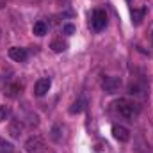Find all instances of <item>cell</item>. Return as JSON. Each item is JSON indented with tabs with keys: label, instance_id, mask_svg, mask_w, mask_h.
<instances>
[{
	"label": "cell",
	"instance_id": "obj_19",
	"mask_svg": "<svg viewBox=\"0 0 153 153\" xmlns=\"http://www.w3.org/2000/svg\"><path fill=\"white\" fill-rule=\"evenodd\" d=\"M152 38H153V34H152Z\"/></svg>",
	"mask_w": 153,
	"mask_h": 153
},
{
	"label": "cell",
	"instance_id": "obj_15",
	"mask_svg": "<svg viewBox=\"0 0 153 153\" xmlns=\"http://www.w3.org/2000/svg\"><path fill=\"white\" fill-rule=\"evenodd\" d=\"M9 116H11V107L9 105H0V123L9 119Z\"/></svg>",
	"mask_w": 153,
	"mask_h": 153
},
{
	"label": "cell",
	"instance_id": "obj_4",
	"mask_svg": "<svg viewBox=\"0 0 153 153\" xmlns=\"http://www.w3.org/2000/svg\"><path fill=\"white\" fill-rule=\"evenodd\" d=\"M102 87H103L105 93L114 94V93L119 91V87H121V78L119 76H105L103 82H102Z\"/></svg>",
	"mask_w": 153,
	"mask_h": 153
},
{
	"label": "cell",
	"instance_id": "obj_3",
	"mask_svg": "<svg viewBox=\"0 0 153 153\" xmlns=\"http://www.w3.org/2000/svg\"><path fill=\"white\" fill-rule=\"evenodd\" d=\"M45 150V141L39 135H32L25 141V152L27 153H43Z\"/></svg>",
	"mask_w": 153,
	"mask_h": 153
},
{
	"label": "cell",
	"instance_id": "obj_17",
	"mask_svg": "<svg viewBox=\"0 0 153 153\" xmlns=\"http://www.w3.org/2000/svg\"><path fill=\"white\" fill-rule=\"evenodd\" d=\"M62 34H66V36L75 34V25H71V23H64V25H62Z\"/></svg>",
	"mask_w": 153,
	"mask_h": 153
},
{
	"label": "cell",
	"instance_id": "obj_2",
	"mask_svg": "<svg viewBox=\"0 0 153 153\" xmlns=\"http://www.w3.org/2000/svg\"><path fill=\"white\" fill-rule=\"evenodd\" d=\"M105 25H107V14H105V11L103 9H94L93 16H91V27H93V30L100 32V30L105 29Z\"/></svg>",
	"mask_w": 153,
	"mask_h": 153
},
{
	"label": "cell",
	"instance_id": "obj_1",
	"mask_svg": "<svg viewBox=\"0 0 153 153\" xmlns=\"http://www.w3.org/2000/svg\"><path fill=\"white\" fill-rule=\"evenodd\" d=\"M117 111H119V114L123 116V117H126V119H135L137 116H139V112H141V107L135 103V102H130V100H119L117 103Z\"/></svg>",
	"mask_w": 153,
	"mask_h": 153
},
{
	"label": "cell",
	"instance_id": "obj_16",
	"mask_svg": "<svg viewBox=\"0 0 153 153\" xmlns=\"http://www.w3.org/2000/svg\"><path fill=\"white\" fill-rule=\"evenodd\" d=\"M0 153H14V148L11 143H5V141H0Z\"/></svg>",
	"mask_w": 153,
	"mask_h": 153
},
{
	"label": "cell",
	"instance_id": "obj_5",
	"mask_svg": "<svg viewBox=\"0 0 153 153\" xmlns=\"http://www.w3.org/2000/svg\"><path fill=\"white\" fill-rule=\"evenodd\" d=\"M112 135L119 143H128L130 141V130L126 126H123V125H114L112 126Z\"/></svg>",
	"mask_w": 153,
	"mask_h": 153
},
{
	"label": "cell",
	"instance_id": "obj_8",
	"mask_svg": "<svg viewBox=\"0 0 153 153\" xmlns=\"http://www.w3.org/2000/svg\"><path fill=\"white\" fill-rule=\"evenodd\" d=\"M22 132H23V121L22 119H13L9 123V135L14 137V139H18L22 135Z\"/></svg>",
	"mask_w": 153,
	"mask_h": 153
},
{
	"label": "cell",
	"instance_id": "obj_9",
	"mask_svg": "<svg viewBox=\"0 0 153 153\" xmlns=\"http://www.w3.org/2000/svg\"><path fill=\"white\" fill-rule=\"evenodd\" d=\"M22 87H23V85H22L20 82H11V84H7V85L4 87V94L9 96V98H16V96L20 94Z\"/></svg>",
	"mask_w": 153,
	"mask_h": 153
},
{
	"label": "cell",
	"instance_id": "obj_12",
	"mask_svg": "<svg viewBox=\"0 0 153 153\" xmlns=\"http://www.w3.org/2000/svg\"><path fill=\"white\" fill-rule=\"evenodd\" d=\"M32 32H34L36 36H45V34L48 32V25H46V22H43V20L36 22L34 27H32Z\"/></svg>",
	"mask_w": 153,
	"mask_h": 153
},
{
	"label": "cell",
	"instance_id": "obj_13",
	"mask_svg": "<svg viewBox=\"0 0 153 153\" xmlns=\"http://www.w3.org/2000/svg\"><path fill=\"white\" fill-rule=\"evenodd\" d=\"M50 48H52L55 53H61V52H64V50L68 48V43L62 41V39H53L52 45H50Z\"/></svg>",
	"mask_w": 153,
	"mask_h": 153
},
{
	"label": "cell",
	"instance_id": "obj_6",
	"mask_svg": "<svg viewBox=\"0 0 153 153\" xmlns=\"http://www.w3.org/2000/svg\"><path fill=\"white\" fill-rule=\"evenodd\" d=\"M52 87V80L50 78H39L34 85V94L36 96H45Z\"/></svg>",
	"mask_w": 153,
	"mask_h": 153
},
{
	"label": "cell",
	"instance_id": "obj_7",
	"mask_svg": "<svg viewBox=\"0 0 153 153\" xmlns=\"http://www.w3.org/2000/svg\"><path fill=\"white\" fill-rule=\"evenodd\" d=\"M9 57H11L13 61H16V62H25L27 57H29V52H27L25 48L13 46V48H9Z\"/></svg>",
	"mask_w": 153,
	"mask_h": 153
},
{
	"label": "cell",
	"instance_id": "obj_10",
	"mask_svg": "<svg viewBox=\"0 0 153 153\" xmlns=\"http://www.w3.org/2000/svg\"><path fill=\"white\" fill-rule=\"evenodd\" d=\"M85 107H87V98L80 96V98H76L75 102H73V105L70 107V112L71 114H80V112L85 111Z\"/></svg>",
	"mask_w": 153,
	"mask_h": 153
},
{
	"label": "cell",
	"instance_id": "obj_14",
	"mask_svg": "<svg viewBox=\"0 0 153 153\" xmlns=\"http://www.w3.org/2000/svg\"><path fill=\"white\" fill-rule=\"evenodd\" d=\"M50 137H52L55 143H61V141H62V135H61V126H59V125H55V126L52 128V132H50Z\"/></svg>",
	"mask_w": 153,
	"mask_h": 153
},
{
	"label": "cell",
	"instance_id": "obj_11",
	"mask_svg": "<svg viewBox=\"0 0 153 153\" xmlns=\"http://www.w3.org/2000/svg\"><path fill=\"white\" fill-rule=\"evenodd\" d=\"M144 14H146V7H137V9H132V23L134 25H141V22L144 20Z\"/></svg>",
	"mask_w": 153,
	"mask_h": 153
},
{
	"label": "cell",
	"instance_id": "obj_18",
	"mask_svg": "<svg viewBox=\"0 0 153 153\" xmlns=\"http://www.w3.org/2000/svg\"><path fill=\"white\" fill-rule=\"evenodd\" d=\"M126 2H130V0H126Z\"/></svg>",
	"mask_w": 153,
	"mask_h": 153
}]
</instances>
